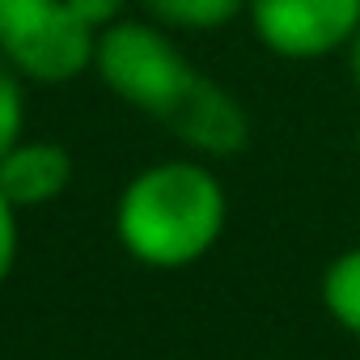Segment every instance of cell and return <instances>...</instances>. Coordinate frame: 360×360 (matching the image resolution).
<instances>
[{
	"label": "cell",
	"instance_id": "cell-1",
	"mask_svg": "<svg viewBox=\"0 0 360 360\" xmlns=\"http://www.w3.org/2000/svg\"><path fill=\"white\" fill-rule=\"evenodd\" d=\"M225 229V191L195 161H161L140 169L119 195L115 233L148 267H187L204 259Z\"/></svg>",
	"mask_w": 360,
	"mask_h": 360
},
{
	"label": "cell",
	"instance_id": "cell-2",
	"mask_svg": "<svg viewBox=\"0 0 360 360\" xmlns=\"http://www.w3.org/2000/svg\"><path fill=\"white\" fill-rule=\"evenodd\" d=\"M94 68L106 81L110 94H119L123 102H131L136 110L165 119L174 110V102L191 89V81L200 77L183 51H178L157 26L144 22H115L98 34V51H94Z\"/></svg>",
	"mask_w": 360,
	"mask_h": 360
},
{
	"label": "cell",
	"instance_id": "cell-3",
	"mask_svg": "<svg viewBox=\"0 0 360 360\" xmlns=\"http://www.w3.org/2000/svg\"><path fill=\"white\" fill-rule=\"evenodd\" d=\"M98 51L89 30L68 0H0V56L22 77L43 85L77 81Z\"/></svg>",
	"mask_w": 360,
	"mask_h": 360
},
{
	"label": "cell",
	"instance_id": "cell-4",
	"mask_svg": "<svg viewBox=\"0 0 360 360\" xmlns=\"http://www.w3.org/2000/svg\"><path fill=\"white\" fill-rule=\"evenodd\" d=\"M263 47L288 60H318L352 43L360 30V0H246Z\"/></svg>",
	"mask_w": 360,
	"mask_h": 360
},
{
	"label": "cell",
	"instance_id": "cell-5",
	"mask_svg": "<svg viewBox=\"0 0 360 360\" xmlns=\"http://www.w3.org/2000/svg\"><path fill=\"white\" fill-rule=\"evenodd\" d=\"M183 144L200 148V153H212V157H229L246 144V115L242 106L221 89L212 85L208 77H195L191 89L174 102V110L161 119Z\"/></svg>",
	"mask_w": 360,
	"mask_h": 360
},
{
	"label": "cell",
	"instance_id": "cell-6",
	"mask_svg": "<svg viewBox=\"0 0 360 360\" xmlns=\"http://www.w3.org/2000/svg\"><path fill=\"white\" fill-rule=\"evenodd\" d=\"M72 183V157L51 140H22L13 153L0 157V195L18 212L51 204Z\"/></svg>",
	"mask_w": 360,
	"mask_h": 360
},
{
	"label": "cell",
	"instance_id": "cell-7",
	"mask_svg": "<svg viewBox=\"0 0 360 360\" xmlns=\"http://www.w3.org/2000/svg\"><path fill=\"white\" fill-rule=\"evenodd\" d=\"M322 305L343 330L360 335V246L339 255L326 267V276H322Z\"/></svg>",
	"mask_w": 360,
	"mask_h": 360
},
{
	"label": "cell",
	"instance_id": "cell-8",
	"mask_svg": "<svg viewBox=\"0 0 360 360\" xmlns=\"http://www.w3.org/2000/svg\"><path fill=\"white\" fill-rule=\"evenodd\" d=\"M242 5L246 0H144V9L161 26H178V30H217L233 22Z\"/></svg>",
	"mask_w": 360,
	"mask_h": 360
},
{
	"label": "cell",
	"instance_id": "cell-9",
	"mask_svg": "<svg viewBox=\"0 0 360 360\" xmlns=\"http://www.w3.org/2000/svg\"><path fill=\"white\" fill-rule=\"evenodd\" d=\"M22 127H26V94H22V72L0 60V157L13 153L22 144Z\"/></svg>",
	"mask_w": 360,
	"mask_h": 360
},
{
	"label": "cell",
	"instance_id": "cell-10",
	"mask_svg": "<svg viewBox=\"0 0 360 360\" xmlns=\"http://www.w3.org/2000/svg\"><path fill=\"white\" fill-rule=\"evenodd\" d=\"M13 263H18V208L0 195V284L9 280Z\"/></svg>",
	"mask_w": 360,
	"mask_h": 360
},
{
	"label": "cell",
	"instance_id": "cell-11",
	"mask_svg": "<svg viewBox=\"0 0 360 360\" xmlns=\"http://www.w3.org/2000/svg\"><path fill=\"white\" fill-rule=\"evenodd\" d=\"M123 5H127V0H68V9H72L89 30H106V26H115L119 13H123Z\"/></svg>",
	"mask_w": 360,
	"mask_h": 360
},
{
	"label": "cell",
	"instance_id": "cell-12",
	"mask_svg": "<svg viewBox=\"0 0 360 360\" xmlns=\"http://www.w3.org/2000/svg\"><path fill=\"white\" fill-rule=\"evenodd\" d=\"M347 64H352V81L360 85V30H356L352 43H347Z\"/></svg>",
	"mask_w": 360,
	"mask_h": 360
}]
</instances>
